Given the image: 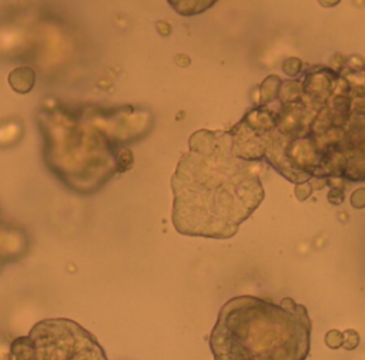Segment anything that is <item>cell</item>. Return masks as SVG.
Here are the masks:
<instances>
[{
	"instance_id": "1",
	"label": "cell",
	"mask_w": 365,
	"mask_h": 360,
	"mask_svg": "<svg viewBox=\"0 0 365 360\" xmlns=\"http://www.w3.org/2000/svg\"><path fill=\"white\" fill-rule=\"evenodd\" d=\"M171 178L174 228L190 236L227 239L257 209L264 189L255 166L232 151L230 131H195Z\"/></svg>"
},
{
	"instance_id": "2",
	"label": "cell",
	"mask_w": 365,
	"mask_h": 360,
	"mask_svg": "<svg viewBox=\"0 0 365 360\" xmlns=\"http://www.w3.org/2000/svg\"><path fill=\"white\" fill-rule=\"evenodd\" d=\"M312 323L307 307L242 295L225 302L210 334L214 360H305Z\"/></svg>"
},
{
	"instance_id": "3",
	"label": "cell",
	"mask_w": 365,
	"mask_h": 360,
	"mask_svg": "<svg viewBox=\"0 0 365 360\" xmlns=\"http://www.w3.org/2000/svg\"><path fill=\"white\" fill-rule=\"evenodd\" d=\"M10 360H107L96 337L68 319L37 323L11 343Z\"/></svg>"
},
{
	"instance_id": "4",
	"label": "cell",
	"mask_w": 365,
	"mask_h": 360,
	"mask_svg": "<svg viewBox=\"0 0 365 360\" xmlns=\"http://www.w3.org/2000/svg\"><path fill=\"white\" fill-rule=\"evenodd\" d=\"M36 81V74L30 67H17L9 75V83L17 92H29Z\"/></svg>"
},
{
	"instance_id": "5",
	"label": "cell",
	"mask_w": 365,
	"mask_h": 360,
	"mask_svg": "<svg viewBox=\"0 0 365 360\" xmlns=\"http://www.w3.org/2000/svg\"><path fill=\"white\" fill-rule=\"evenodd\" d=\"M281 83L282 81L277 75H269L262 81L259 88V105H267L277 98Z\"/></svg>"
},
{
	"instance_id": "6",
	"label": "cell",
	"mask_w": 365,
	"mask_h": 360,
	"mask_svg": "<svg viewBox=\"0 0 365 360\" xmlns=\"http://www.w3.org/2000/svg\"><path fill=\"white\" fill-rule=\"evenodd\" d=\"M170 4H173V7L182 16H192V14H198L207 9H210L215 0H207V1H168Z\"/></svg>"
},
{
	"instance_id": "7",
	"label": "cell",
	"mask_w": 365,
	"mask_h": 360,
	"mask_svg": "<svg viewBox=\"0 0 365 360\" xmlns=\"http://www.w3.org/2000/svg\"><path fill=\"white\" fill-rule=\"evenodd\" d=\"M302 70V61L297 57H291V58H287L282 64V71L287 74V75H291V77H295L301 73Z\"/></svg>"
},
{
	"instance_id": "8",
	"label": "cell",
	"mask_w": 365,
	"mask_h": 360,
	"mask_svg": "<svg viewBox=\"0 0 365 360\" xmlns=\"http://www.w3.org/2000/svg\"><path fill=\"white\" fill-rule=\"evenodd\" d=\"M342 343H344V333L342 332H339L336 329H332L325 334V344L329 349H339V347H342Z\"/></svg>"
},
{
	"instance_id": "9",
	"label": "cell",
	"mask_w": 365,
	"mask_h": 360,
	"mask_svg": "<svg viewBox=\"0 0 365 360\" xmlns=\"http://www.w3.org/2000/svg\"><path fill=\"white\" fill-rule=\"evenodd\" d=\"M359 344V333L354 329H348L344 332V343L342 347L345 350H354Z\"/></svg>"
},
{
	"instance_id": "10",
	"label": "cell",
	"mask_w": 365,
	"mask_h": 360,
	"mask_svg": "<svg viewBox=\"0 0 365 360\" xmlns=\"http://www.w3.org/2000/svg\"><path fill=\"white\" fill-rule=\"evenodd\" d=\"M349 202H351V205H352L354 208H356V209L365 208V186L355 189V191L351 194Z\"/></svg>"
},
{
	"instance_id": "11",
	"label": "cell",
	"mask_w": 365,
	"mask_h": 360,
	"mask_svg": "<svg viewBox=\"0 0 365 360\" xmlns=\"http://www.w3.org/2000/svg\"><path fill=\"white\" fill-rule=\"evenodd\" d=\"M294 194L298 198V201H305L312 194V188H311V185L308 182L297 184L295 189H294Z\"/></svg>"
},
{
	"instance_id": "12",
	"label": "cell",
	"mask_w": 365,
	"mask_h": 360,
	"mask_svg": "<svg viewBox=\"0 0 365 360\" xmlns=\"http://www.w3.org/2000/svg\"><path fill=\"white\" fill-rule=\"evenodd\" d=\"M133 164V155L130 151H124L120 158H118V169L120 171H124L127 168H130Z\"/></svg>"
},
{
	"instance_id": "13",
	"label": "cell",
	"mask_w": 365,
	"mask_h": 360,
	"mask_svg": "<svg viewBox=\"0 0 365 360\" xmlns=\"http://www.w3.org/2000/svg\"><path fill=\"white\" fill-rule=\"evenodd\" d=\"M328 201L334 205H339L344 202V191L341 189H335L332 188L329 192H328Z\"/></svg>"
},
{
	"instance_id": "14",
	"label": "cell",
	"mask_w": 365,
	"mask_h": 360,
	"mask_svg": "<svg viewBox=\"0 0 365 360\" xmlns=\"http://www.w3.org/2000/svg\"><path fill=\"white\" fill-rule=\"evenodd\" d=\"M327 184L328 185H331L332 188H335V189H344L345 186H346V179H344V178H328L327 179Z\"/></svg>"
},
{
	"instance_id": "15",
	"label": "cell",
	"mask_w": 365,
	"mask_h": 360,
	"mask_svg": "<svg viewBox=\"0 0 365 360\" xmlns=\"http://www.w3.org/2000/svg\"><path fill=\"white\" fill-rule=\"evenodd\" d=\"M308 184L311 185L312 189H321L327 185V179H321V178H311L308 181Z\"/></svg>"
},
{
	"instance_id": "16",
	"label": "cell",
	"mask_w": 365,
	"mask_h": 360,
	"mask_svg": "<svg viewBox=\"0 0 365 360\" xmlns=\"http://www.w3.org/2000/svg\"><path fill=\"white\" fill-rule=\"evenodd\" d=\"M157 26H158V27H163V28H160V30H158V31H160L163 36H168V34L171 33V27H170V24H168V23L160 21Z\"/></svg>"
}]
</instances>
